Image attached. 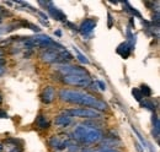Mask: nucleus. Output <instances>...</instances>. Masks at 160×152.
Listing matches in <instances>:
<instances>
[{"label":"nucleus","mask_w":160,"mask_h":152,"mask_svg":"<svg viewBox=\"0 0 160 152\" xmlns=\"http://www.w3.org/2000/svg\"><path fill=\"white\" fill-rule=\"evenodd\" d=\"M56 71L59 73L62 76L65 75H89L88 70L85 68H81L78 65H70V64H56L54 66Z\"/></svg>","instance_id":"423d86ee"},{"label":"nucleus","mask_w":160,"mask_h":152,"mask_svg":"<svg viewBox=\"0 0 160 152\" xmlns=\"http://www.w3.org/2000/svg\"><path fill=\"white\" fill-rule=\"evenodd\" d=\"M60 81L65 85L77 87H89L92 83L89 75H65L60 77Z\"/></svg>","instance_id":"39448f33"},{"label":"nucleus","mask_w":160,"mask_h":152,"mask_svg":"<svg viewBox=\"0 0 160 152\" xmlns=\"http://www.w3.org/2000/svg\"><path fill=\"white\" fill-rule=\"evenodd\" d=\"M79 152H100V147H82Z\"/></svg>","instance_id":"aec40b11"},{"label":"nucleus","mask_w":160,"mask_h":152,"mask_svg":"<svg viewBox=\"0 0 160 152\" xmlns=\"http://www.w3.org/2000/svg\"><path fill=\"white\" fill-rule=\"evenodd\" d=\"M40 98L42 101V103L44 104H51L56 101L57 98V91L53 86H47L46 88H43V91L41 92Z\"/></svg>","instance_id":"1a4fd4ad"},{"label":"nucleus","mask_w":160,"mask_h":152,"mask_svg":"<svg viewBox=\"0 0 160 152\" xmlns=\"http://www.w3.org/2000/svg\"><path fill=\"white\" fill-rule=\"evenodd\" d=\"M8 118H9V115H8V113H6L5 111L0 109V119H8Z\"/></svg>","instance_id":"393cba45"},{"label":"nucleus","mask_w":160,"mask_h":152,"mask_svg":"<svg viewBox=\"0 0 160 152\" xmlns=\"http://www.w3.org/2000/svg\"><path fill=\"white\" fill-rule=\"evenodd\" d=\"M159 130H160L159 118L157 115H153V134L157 137V140L159 139Z\"/></svg>","instance_id":"4468645a"},{"label":"nucleus","mask_w":160,"mask_h":152,"mask_svg":"<svg viewBox=\"0 0 160 152\" xmlns=\"http://www.w3.org/2000/svg\"><path fill=\"white\" fill-rule=\"evenodd\" d=\"M56 35H57V36H62V32H60V31H57Z\"/></svg>","instance_id":"473e14b6"},{"label":"nucleus","mask_w":160,"mask_h":152,"mask_svg":"<svg viewBox=\"0 0 160 152\" xmlns=\"http://www.w3.org/2000/svg\"><path fill=\"white\" fill-rule=\"evenodd\" d=\"M1 21H2V17H1V16H0V22H1Z\"/></svg>","instance_id":"f704fd0d"},{"label":"nucleus","mask_w":160,"mask_h":152,"mask_svg":"<svg viewBox=\"0 0 160 152\" xmlns=\"http://www.w3.org/2000/svg\"><path fill=\"white\" fill-rule=\"evenodd\" d=\"M140 104H142V107H144V108H147V109H149V111H152V112L155 111V106H154V103H153L152 101H149V99L140 101Z\"/></svg>","instance_id":"f3484780"},{"label":"nucleus","mask_w":160,"mask_h":152,"mask_svg":"<svg viewBox=\"0 0 160 152\" xmlns=\"http://www.w3.org/2000/svg\"><path fill=\"white\" fill-rule=\"evenodd\" d=\"M72 121H73V118H70L68 114L65 113H62L59 115H57L56 119H54V124L58 128H68L72 124Z\"/></svg>","instance_id":"9b49d317"},{"label":"nucleus","mask_w":160,"mask_h":152,"mask_svg":"<svg viewBox=\"0 0 160 152\" xmlns=\"http://www.w3.org/2000/svg\"><path fill=\"white\" fill-rule=\"evenodd\" d=\"M4 151V146H2V144H0V152Z\"/></svg>","instance_id":"2f4dec72"},{"label":"nucleus","mask_w":160,"mask_h":152,"mask_svg":"<svg viewBox=\"0 0 160 152\" xmlns=\"http://www.w3.org/2000/svg\"><path fill=\"white\" fill-rule=\"evenodd\" d=\"M73 49H74V52H75V55H77V58H78V60H79L80 63H82V64H89L90 61H89V59L85 57L81 52H80L79 49L77 48V47H73Z\"/></svg>","instance_id":"dca6fc26"},{"label":"nucleus","mask_w":160,"mask_h":152,"mask_svg":"<svg viewBox=\"0 0 160 152\" xmlns=\"http://www.w3.org/2000/svg\"><path fill=\"white\" fill-rule=\"evenodd\" d=\"M134 48L133 47H131L127 42H123V43H121L120 45L117 47V54H120L122 58H124V59H127V58L131 55V53H132V50H133Z\"/></svg>","instance_id":"f8f14e48"},{"label":"nucleus","mask_w":160,"mask_h":152,"mask_svg":"<svg viewBox=\"0 0 160 152\" xmlns=\"http://www.w3.org/2000/svg\"><path fill=\"white\" fill-rule=\"evenodd\" d=\"M9 152H23V147L22 146H12V149Z\"/></svg>","instance_id":"b1692460"},{"label":"nucleus","mask_w":160,"mask_h":152,"mask_svg":"<svg viewBox=\"0 0 160 152\" xmlns=\"http://www.w3.org/2000/svg\"><path fill=\"white\" fill-rule=\"evenodd\" d=\"M63 113L68 114L70 118L75 116V118H82V119H88V120H98L102 118V113L91 109V108H74V109H67Z\"/></svg>","instance_id":"7ed1b4c3"},{"label":"nucleus","mask_w":160,"mask_h":152,"mask_svg":"<svg viewBox=\"0 0 160 152\" xmlns=\"http://www.w3.org/2000/svg\"><path fill=\"white\" fill-rule=\"evenodd\" d=\"M107 17H108V23H107V26H108V28H111V27H112V15H111V14H107Z\"/></svg>","instance_id":"a878e982"},{"label":"nucleus","mask_w":160,"mask_h":152,"mask_svg":"<svg viewBox=\"0 0 160 152\" xmlns=\"http://www.w3.org/2000/svg\"><path fill=\"white\" fill-rule=\"evenodd\" d=\"M5 71H6V70H5V68H4V66H0V76L4 75V74H5Z\"/></svg>","instance_id":"cd10ccee"},{"label":"nucleus","mask_w":160,"mask_h":152,"mask_svg":"<svg viewBox=\"0 0 160 152\" xmlns=\"http://www.w3.org/2000/svg\"><path fill=\"white\" fill-rule=\"evenodd\" d=\"M132 129H133V131H134V134L137 135V137H138V139L140 140V142H142V144H143V145H144L145 147H148V144H147V141H145V140L143 139V136H142V135H140V134L138 133V131H137V130H136L134 128H132Z\"/></svg>","instance_id":"4be33fe9"},{"label":"nucleus","mask_w":160,"mask_h":152,"mask_svg":"<svg viewBox=\"0 0 160 152\" xmlns=\"http://www.w3.org/2000/svg\"><path fill=\"white\" fill-rule=\"evenodd\" d=\"M60 101L70 104H77V106H82L90 107L91 109H95L98 112H105L108 109L107 103L103 102L102 99L95 97L94 95L85 92V91H79V90H70V88H63L59 91Z\"/></svg>","instance_id":"f257e3e1"},{"label":"nucleus","mask_w":160,"mask_h":152,"mask_svg":"<svg viewBox=\"0 0 160 152\" xmlns=\"http://www.w3.org/2000/svg\"><path fill=\"white\" fill-rule=\"evenodd\" d=\"M123 5L126 6V11H128L129 14H132V16H136V17H138V19H142V15H140V12L138 10H136L134 7H132L131 6V4L128 2V1H124L123 2Z\"/></svg>","instance_id":"2eb2a0df"},{"label":"nucleus","mask_w":160,"mask_h":152,"mask_svg":"<svg viewBox=\"0 0 160 152\" xmlns=\"http://www.w3.org/2000/svg\"><path fill=\"white\" fill-rule=\"evenodd\" d=\"M139 91L143 97H150V96H152V90H150V87L147 86V85H142Z\"/></svg>","instance_id":"a211bd4d"},{"label":"nucleus","mask_w":160,"mask_h":152,"mask_svg":"<svg viewBox=\"0 0 160 152\" xmlns=\"http://www.w3.org/2000/svg\"><path fill=\"white\" fill-rule=\"evenodd\" d=\"M2 58H4V50L0 49V59H2Z\"/></svg>","instance_id":"7c9ffc66"},{"label":"nucleus","mask_w":160,"mask_h":152,"mask_svg":"<svg viewBox=\"0 0 160 152\" xmlns=\"http://www.w3.org/2000/svg\"><path fill=\"white\" fill-rule=\"evenodd\" d=\"M132 95L134 96V98H136L138 102H140V101L143 99V96L140 93L139 88H133V90H132Z\"/></svg>","instance_id":"6ab92c4d"},{"label":"nucleus","mask_w":160,"mask_h":152,"mask_svg":"<svg viewBox=\"0 0 160 152\" xmlns=\"http://www.w3.org/2000/svg\"><path fill=\"white\" fill-rule=\"evenodd\" d=\"M5 64H6V60H5L4 58H2V59H0V66H4Z\"/></svg>","instance_id":"c85d7f7f"},{"label":"nucleus","mask_w":160,"mask_h":152,"mask_svg":"<svg viewBox=\"0 0 160 152\" xmlns=\"http://www.w3.org/2000/svg\"><path fill=\"white\" fill-rule=\"evenodd\" d=\"M73 142V139L67 134H57L49 137L48 145L54 151H63L69 147V145Z\"/></svg>","instance_id":"20e7f679"},{"label":"nucleus","mask_w":160,"mask_h":152,"mask_svg":"<svg viewBox=\"0 0 160 152\" xmlns=\"http://www.w3.org/2000/svg\"><path fill=\"white\" fill-rule=\"evenodd\" d=\"M35 124H36V126H37L40 130H47V129L51 126L49 120H48V119H47L44 115H42V114H40V115L36 118Z\"/></svg>","instance_id":"ddd939ff"},{"label":"nucleus","mask_w":160,"mask_h":152,"mask_svg":"<svg viewBox=\"0 0 160 152\" xmlns=\"http://www.w3.org/2000/svg\"><path fill=\"white\" fill-rule=\"evenodd\" d=\"M98 21L95 19H86L85 21L81 22L79 27H78V32H80L84 37H90L96 27Z\"/></svg>","instance_id":"6e6552de"},{"label":"nucleus","mask_w":160,"mask_h":152,"mask_svg":"<svg viewBox=\"0 0 160 152\" xmlns=\"http://www.w3.org/2000/svg\"><path fill=\"white\" fill-rule=\"evenodd\" d=\"M1 102H2V96H1V93H0V104H1Z\"/></svg>","instance_id":"72a5a7b5"},{"label":"nucleus","mask_w":160,"mask_h":152,"mask_svg":"<svg viewBox=\"0 0 160 152\" xmlns=\"http://www.w3.org/2000/svg\"><path fill=\"white\" fill-rule=\"evenodd\" d=\"M38 14H40V16L41 17H43V19H48V16H47V15H46V14H44V12H42V11H38Z\"/></svg>","instance_id":"bb28decb"},{"label":"nucleus","mask_w":160,"mask_h":152,"mask_svg":"<svg viewBox=\"0 0 160 152\" xmlns=\"http://www.w3.org/2000/svg\"><path fill=\"white\" fill-rule=\"evenodd\" d=\"M47 10H48V14L52 19L57 20V21H62V22H65L67 21V16L64 15V12L59 10L58 7H56L53 5V2H51L48 6H47Z\"/></svg>","instance_id":"9d476101"},{"label":"nucleus","mask_w":160,"mask_h":152,"mask_svg":"<svg viewBox=\"0 0 160 152\" xmlns=\"http://www.w3.org/2000/svg\"><path fill=\"white\" fill-rule=\"evenodd\" d=\"M64 25L67 26V27H69L72 31H75V32H78V27L74 25V23H72V22H68V21H65L64 22Z\"/></svg>","instance_id":"5701e85b"},{"label":"nucleus","mask_w":160,"mask_h":152,"mask_svg":"<svg viewBox=\"0 0 160 152\" xmlns=\"http://www.w3.org/2000/svg\"><path fill=\"white\" fill-rule=\"evenodd\" d=\"M72 139L78 144L95 145V144L102 141L103 133H102V130H99V129H92V128H89L85 125H79L74 129Z\"/></svg>","instance_id":"f03ea898"},{"label":"nucleus","mask_w":160,"mask_h":152,"mask_svg":"<svg viewBox=\"0 0 160 152\" xmlns=\"http://www.w3.org/2000/svg\"><path fill=\"white\" fill-rule=\"evenodd\" d=\"M95 85H96V87H99L101 91H105L106 90V83L103 82V81H101V80H98V81H95Z\"/></svg>","instance_id":"412c9836"},{"label":"nucleus","mask_w":160,"mask_h":152,"mask_svg":"<svg viewBox=\"0 0 160 152\" xmlns=\"http://www.w3.org/2000/svg\"><path fill=\"white\" fill-rule=\"evenodd\" d=\"M136 147H137V150H138V152H142V151H143V149L140 147L139 144H138V142H136Z\"/></svg>","instance_id":"c756f323"},{"label":"nucleus","mask_w":160,"mask_h":152,"mask_svg":"<svg viewBox=\"0 0 160 152\" xmlns=\"http://www.w3.org/2000/svg\"><path fill=\"white\" fill-rule=\"evenodd\" d=\"M59 52L60 50H56V49H43L40 53V59L44 63L59 64Z\"/></svg>","instance_id":"0eeeda50"}]
</instances>
